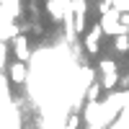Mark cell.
I'll return each instance as SVG.
<instances>
[{
	"mask_svg": "<svg viewBox=\"0 0 129 129\" xmlns=\"http://www.w3.org/2000/svg\"><path fill=\"white\" fill-rule=\"evenodd\" d=\"M116 8H119L121 13H126L129 10V0H116Z\"/></svg>",
	"mask_w": 129,
	"mask_h": 129,
	"instance_id": "8992f818",
	"label": "cell"
},
{
	"mask_svg": "<svg viewBox=\"0 0 129 129\" xmlns=\"http://www.w3.org/2000/svg\"><path fill=\"white\" fill-rule=\"evenodd\" d=\"M26 78H28V72H26V64L21 62V59H16L13 64H10V80H13L16 85H21V83H26Z\"/></svg>",
	"mask_w": 129,
	"mask_h": 129,
	"instance_id": "277c9868",
	"label": "cell"
},
{
	"mask_svg": "<svg viewBox=\"0 0 129 129\" xmlns=\"http://www.w3.org/2000/svg\"><path fill=\"white\" fill-rule=\"evenodd\" d=\"M98 67H101V75H103V80H101V83H103V88H106V90H114V85L119 83L116 62H114V59H101Z\"/></svg>",
	"mask_w": 129,
	"mask_h": 129,
	"instance_id": "6da1fadb",
	"label": "cell"
},
{
	"mask_svg": "<svg viewBox=\"0 0 129 129\" xmlns=\"http://www.w3.org/2000/svg\"><path fill=\"white\" fill-rule=\"evenodd\" d=\"M101 34H103L101 23H95L88 34H85V49H88V54H98V49H101Z\"/></svg>",
	"mask_w": 129,
	"mask_h": 129,
	"instance_id": "7a4b0ae2",
	"label": "cell"
},
{
	"mask_svg": "<svg viewBox=\"0 0 129 129\" xmlns=\"http://www.w3.org/2000/svg\"><path fill=\"white\" fill-rule=\"evenodd\" d=\"M114 49H116V52H121V54H124V52H129V36H126V34L114 36Z\"/></svg>",
	"mask_w": 129,
	"mask_h": 129,
	"instance_id": "5b68a950",
	"label": "cell"
},
{
	"mask_svg": "<svg viewBox=\"0 0 129 129\" xmlns=\"http://www.w3.org/2000/svg\"><path fill=\"white\" fill-rule=\"evenodd\" d=\"M13 54H16V59H21V62H28V59H31V47H28V39H26L23 34H18V36L13 39Z\"/></svg>",
	"mask_w": 129,
	"mask_h": 129,
	"instance_id": "3957f363",
	"label": "cell"
},
{
	"mask_svg": "<svg viewBox=\"0 0 129 129\" xmlns=\"http://www.w3.org/2000/svg\"><path fill=\"white\" fill-rule=\"evenodd\" d=\"M126 36H129V31H126Z\"/></svg>",
	"mask_w": 129,
	"mask_h": 129,
	"instance_id": "52a82bcc",
	"label": "cell"
}]
</instances>
